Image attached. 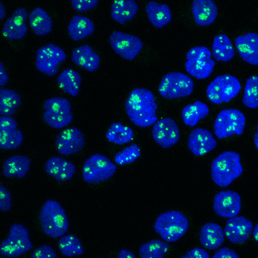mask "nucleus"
<instances>
[{"label": "nucleus", "instance_id": "obj_1", "mask_svg": "<svg viewBox=\"0 0 258 258\" xmlns=\"http://www.w3.org/2000/svg\"><path fill=\"white\" fill-rule=\"evenodd\" d=\"M125 108L130 120L137 126L149 127L158 120L155 97L146 88L133 89L125 101Z\"/></svg>", "mask_w": 258, "mask_h": 258}, {"label": "nucleus", "instance_id": "obj_2", "mask_svg": "<svg viewBox=\"0 0 258 258\" xmlns=\"http://www.w3.org/2000/svg\"><path fill=\"white\" fill-rule=\"evenodd\" d=\"M240 159V155L232 151H224L215 158L211 166V175L214 182L220 187H225L239 177L243 171Z\"/></svg>", "mask_w": 258, "mask_h": 258}, {"label": "nucleus", "instance_id": "obj_3", "mask_svg": "<svg viewBox=\"0 0 258 258\" xmlns=\"http://www.w3.org/2000/svg\"><path fill=\"white\" fill-rule=\"evenodd\" d=\"M39 220L43 231L51 238L60 237L69 230L66 212L55 200H49L44 203L40 210Z\"/></svg>", "mask_w": 258, "mask_h": 258}, {"label": "nucleus", "instance_id": "obj_4", "mask_svg": "<svg viewBox=\"0 0 258 258\" xmlns=\"http://www.w3.org/2000/svg\"><path fill=\"white\" fill-rule=\"evenodd\" d=\"M188 221L178 211H170L160 214L156 219L154 230L165 241L174 242L183 236L188 230Z\"/></svg>", "mask_w": 258, "mask_h": 258}, {"label": "nucleus", "instance_id": "obj_5", "mask_svg": "<svg viewBox=\"0 0 258 258\" xmlns=\"http://www.w3.org/2000/svg\"><path fill=\"white\" fill-rule=\"evenodd\" d=\"M245 122V115L239 110L224 109L219 112L214 121V134L219 139L240 135L243 133Z\"/></svg>", "mask_w": 258, "mask_h": 258}, {"label": "nucleus", "instance_id": "obj_6", "mask_svg": "<svg viewBox=\"0 0 258 258\" xmlns=\"http://www.w3.org/2000/svg\"><path fill=\"white\" fill-rule=\"evenodd\" d=\"M212 52L207 47L196 46L190 49L186 54V71L194 78L203 80L212 73L215 62L211 58Z\"/></svg>", "mask_w": 258, "mask_h": 258}, {"label": "nucleus", "instance_id": "obj_7", "mask_svg": "<svg viewBox=\"0 0 258 258\" xmlns=\"http://www.w3.org/2000/svg\"><path fill=\"white\" fill-rule=\"evenodd\" d=\"M241 86L239 80L230 75L216 77L208 86L206 95L213 103L229 102L239 93Z\"/></svg>", "mask_w": 258, "mask_h": 258}, {"label": "nucleus", "instance_id": "obj_8", "mask_svg": "<svg viewBox=\"0 0 258 258\" xmlns=\"http://www.w3.org/2000/svg\"><path fill=\"white\" fill-rule=\"evenodd\" d=\"M33 244L28 229L22 224L15 223L10 228L8 236L0 246V253L5 256L15 257L30 251Z\"/></svg>", "mask_w": 258, "mask_h": 258}, {"label": "nucleus", "instance_id": "obj_9", "mask_svg": "<svg viewBox=\"0 0 258 258\" xmlns=\"http://www.w3.org/2000/svg\"><path fill=\"white\" fill-rule=\"evenodd\" d=\"M194 81L181 72L165 75L159 85L158 92L164 98L171 99L189 96L194 90Z\"/></svg>", "mask_w": 258, "mask_h": 258}, {"label": "nucleus", "instance_id": "obj_10", "mask_svg": "<svg viewBox=\"0 0 258 258\" xmlns=\"http://www.w3.org/2000/svg\"><path fill=\"white\" fill-rule=\"evenodd\" d=\"M116 169L115 164L109 158L100 154H95L88 158L84 164L83 178L89 183H98L110 178Z\"/></svg>", "mask_w": 258, "mask_h": 258}, {"label": "nucleus", "instance_id": "obj_11", "mask_svg": "<svg viewBox=\"0 0 258 258\" xmlns=\"http://www.w3.org/2000/svg\"><path fill=\"white\" fill-rule=\"evenodd\" d=\"M43 108V120L54 128L64 127L73 121L71 104L66 98L53 97L47 99L44 102Z\"/></svg>", "mask_w": 258, "mask_h": 258}, {"label": "nucleus", "instance_id": "obj_12", "mask_svg": "<svg viewBox=\"0 0 258 258\" xmlns=\"http://www.w3.org/2000/svg\"><path fill=\"white\" fill-rule=\"evenodd\" d=\"M66 58V53L60 47L49 43L37 50L35 66L41 73L51 77L57 73L59 64Z\"/></svg>", "mask_w": 258, "mask_h": 258}, {"label": "nucleus", "instance_id": "obj_13", "mask_svg": "<svg viewBox=\"0 0 258 258\" xmlns=\"http://www.w3.org/2000/svg\"><path fill=\"white\" fill-rule=\"evenodd\" d=\"M109 43L116 54L127 60L134 59L143 46V43L139 37L120 31L111 34Z\"/></svg>", "mask_w": 258, "mask_h": 258}, {"label": "nucleus", "instance_id": "obj_14", "mask_svg": "<svg viewBox=\"0 0 258 258\" xmlns=\"http://www.w3.org/2000/svg\"><path fill=\"white\" fill-rule=\"evenodd\" d=\"M155 142L163 148H169L179 140L180 132L175 121L171 118H164L157 121L152 130Z\"/></svg>", "mask_w": 258, "mask_h": 258}, {"label": "nucleus", "instance_id": "obj_15", "mask_svg": "<svg viewBox=\"0 0 258 258\" xmlns=\"http://www.w3.org/2000/svg\"><path fill=\"white\" fill-rule=\"evenodd\" d=\"M85 144V138L81 131L76 127H70L59 133L55 140V146L59 153L69 156L80 152Z\"/></svg>", "mask_w": 258, "mask_h": 258}, {"label": "nucleus", "instance_id": "obj_16", "mask_svg": "<svg viewBox=\"0 0 258 258\" xmlns=\"http://www.w3.org/2000/svg\"><path fill=\"white\" fill-rule=\"evenodd\" d=\"M240 196L236 191L221 190L216 194L213 203L215 213L223 218H231L237 216L241 209Z\"/></svg>", "mask_w": 258, "mask_h": 258}, {"label": "nucleus", "instance_id": "obj_17", "mask_svg": "<svg viewBox=\"0 0 258 258\" xmlns=\"http://www.w3.org/2000/svg\"><path fill=\"white\" fill-rule=\"evenodd\" d=\"M23 141V135L18 130L16 120L10 116L0 117V148L3 150L15 149Z\"/></svg>", "mask_w": 258, "mask_h": 258}, {"label": "nucleus", "instance_id": "obj_18", "mask_svg": "<svg viewBox=\"0 0 258 258\" xmlns=\"http://www.w3.org/2000/svg\"><path fill=\"white\" fill-rule=\"evenodd\" d=\"M252 230L253 225L250 221L244 216H235L227 220L224 233L228 240L237 244L247 240Z\"/></svg>", "mask_w": 258, "mask_h": 258}, {"label": "nucleus", "instance_id": "obj_19", "mask_svg": "<svg viewBox=\"0 0 258 258\" xmlns=\"http://www.w3.org/2000/svg\"><path fill=\"white\" fill-rule=\"evenodd\" d=\"M217 142L211 131L197 127L190 133L187 141L189 150L197 156H202L214 150Z\"/></svg>", "mask_w": 258, "mask_h": 258}, {"label": "nucleus", "instance_id": "obj_20", "mask_svg": "<svg viewBox=\"0 0 258 258\" xmlns=\"http://www.w3.org/2000/svg\"><path fill=\"white\" fill-rule=\"evenodd\" d=\"M29 16L25 8L16 9L4 24L2 30L3 36L12 40L24 38L28 32L26 21Z\"/></svg>", "mask_w": 258, "mask_h": 258}, {"label": "nucleus", "instance_id": "obj_21", "mask_svg": "<svg viewBox=\"0 0 258 258\" xmlns=\"http://www.w3.org/2000/svg\"><path fill=\"white\" fill-rule=\"evenodd\" d=\"M236 48L242 59L252 65H258V34L248 33L236 37Z\"/></svg>", "mask_w": 258, "mask_h": 258}, {"label": "nucleus", "instance_id": "obj_22", "mask_svg": "<svg viewBox=\"0 0 258 258\" xmlns=\"http://www.w3.org/2000/svg\"><path fill=\"white\" fill-rule=\"evenodd\" d=\"M46 172L58 181H67L75 174L76 168L71 162L59 157L48 159L45 164Z\"/></svg>", "mask_w": 258, "mask_h": 258}, {"label": "nucleus", "instance_id": "obj_23", "mask_svg": "<svg viewBox=\"0 0 258 258\" xmlns=\"http://www.w3.org/2000/svg\"><path fill=\"white\" fill-rule=\"evenodd\" d=\"M191 11L196 23L201 26L212 24L218 15L217 6L211 0L194 1L191 4Z\"/></svg>", "mask_w": 258, "mask_h": 258}, {"label": "nucleus", "instance_id": "obj_24", "mask_svg": "<svg viewBox=\"0 0 258 258\" xmlns=\"http://www.w3.org/2000/svg\"><path fill=\"white\" fill-rule=\"evenodd\" d=\"M72 59L75 64L90 72L97 70L100 63L99 56L87 44L75 48Z\"/></svg>", "mask_w": 258, "mask_h": 258}, {"label": "nucleus", "instance_id": "obj_25", "mask_svg": "<svg viewBox=\"0 0 258 258\" xmlns=\"http://www.w3.org/2000/svg\"><path fill=\"white\" fill-rule=\"evenodd\" d=\"M201 244L209 250L220 247L224 241V233L221 226L216 223L208 222L202 227L200 233Z\"/></svg>", "mask_w": 258, "mask_h": 258}, {"label": "nucleus", "instance_id": "obj_26", "mask_svg": "<svg viewBox=\"0 0 258 258\" xmlns=\"http://www.w3.org/2000/svg\"><path fill=\"white\" fill-rule=\"evenodd\" d=\"M30 158L23 155H15L8 158L3 167V175L6 177L22 178L28 172L30 167Z\"/></svg>", "mask_w": 258, "mask_h": 258}, {"label": "nucleus", "instance_id": "obj_27", "mask_svg": "<svg viewBox=\"0 0 258 258\" xmlns=\"http://www.w3.org/2000/svg\"><path fill=\"white\" fill-rule=\"evenodd\" d=\"M138 10V6L135 1H114L111 7V16L116 22L124 24L133 19Z\"/></svg>", "mask_w": 258, "mask_h": 258}, {"label": "nucleus", "instance_id": "obj_28", "mask_svg": "<svg viewBox=\"0 0 258 258\" xmlns=\"http://www.w3.org/2000/svg\"><path fill=\"white\" fill-rule=\"evenodd\" d=\"M145 9L149 21L158 28L165 26L171 20V10L166 5L151 1L147 3Z\"/></svg>", "mask_w": 258, "mask_h": 258}, {"label": "nucleus", "instance_id": "obj_29", "mask_svg": "<svg viewBox=\"0 0 258 258\" xmlns=\"http://www.w3.org/2000/svg\"><path fill=\"white\" fill-rule=\"evenodd\" d=\"M94 29V24L90 19L85 16L75 15L69 24L68 32L72 39L79 41L92 34Z\"/></svg>", "mask_w": 258, "mask_h": 258}, {"label": "nucleus", "instance_id": "obj_30", "mask_svg": "<svg viewBox=\"0 0 258 258\" xmlns=\"http://www.w3.org/2000/svg\"><path fill=\"white\" fill-rule=\"evenodd\" d=\"M30 27L34 33L38 36H44L51 32L53 23L49 15L42 8L37 7L29 16Z\"/></svg>", "mask_w": 258, "mask_h": 258}, {"label": "nucleus", "instance_id": "obj_31", "mask_svg": "<svg viewBox=\"0 0 258 258\" xmlns=\"http://www.w3.org/2000/svg\"><path fill=\"white\" fill-rule=\"evenodd\" d=\"M209 113L208 105L201 101H196L183 107L181 116L183 123L187 126L194 127L199 121L205 118Z\"/></svg>", "mask_w": 258, "mask_h": 258}, {"label": "nucleus", "instance_id": "obj_32", "mask_svg": "<svg viewBox=\"0 0 258 258\" xmlns=\"http://www.w3.org/2000/svg\"><path fill=\"white\" fill-rule=\"evenodd\" d=\"M212 54L218 61L227 62L233 58L235 50L231 40L227 35L219 34L214 37Z\"/></svg>", "mask_w": 258, "mask_h": 258}, {"label": "nucleus", "instance_id": "obj_33", "mask_svg": "<svg viewBox=\"0 0 258 258\" xmlns=\"http://www.w3.org/2000/svg\"><path fill=\"white\" fill-rule=\"evenodd\" d=\"M57 84L64 92L73 97L78 95L82 82L81 75L71 68L64 70L57 78Z\"/></svg>", "mask_w": 258, "mask_h": 258}, {"label": "nucleus", "instance_id": "obj_34", "mask_svg": "<svg viewBox=\"0 0 258 258\" xmlns=\"http://www.w3.org/2000/svg\"><path fill=\"white\" fill-rule=\"evenodd\" d=\"M134 136L132 128L121 122L112 123L106 134V138L109 142L119 145L130 143L133 140Z\"/></svg>", "mask_w": 258, "mask_h": 258}, {"label": "nucleus", "instance_id": "obj_35", "mask_svg": "<svg viewBox=\"0 0 258 258\" xmlns=\"http://www.w3.org/2000/svg\"><path fill=\"white\" fill-rule=\"evenodd\" d=\"M19 94L10 89H0V114L1 115H13L21 103Z\"/></svg>", "mask_w": 258, "mask_h": 258}, {"label": "nucleus", "instance_id": "obj_36", "mask_svg": "<svg viewBox=\"0 0 258 258\" xmlns=\"http://www.w3.org/2000/svg\"><path fill=\"white\" fill-rule=\"evenodd\" d=\"M58 246L60 252L67 256H80L84 252L80 240L72 234L61 236Z\"/></svg>", "mask_w": 258, "mask_h": 258}, {"label": "nucleus", "instance_id": "obj_37", "mask_svg": "<svg viewBox=\"0 0 258 258\" xmlns=\"http://www.w3.org/2000/svg\"><path fill=\"white\" fill-rule=\"evenodd\" d=\"M170 247L169 244L158 239H153L141 245L139 254L142 258H162Z\"/></svg>", "mask_w": 258, "mask_h": 258}, {"label": "nucleus", "instance_id": "obj_38", "mask_svg": "<svg viewBox=\"0 0 258 258\" xmlns=\"http://www.w3.org/2000/svg\"><path fill=\"white\" fill-rule=\"evenodd\" d=\"M242 103L245 106L249 108L255 109L258 107V76H252L247 79Z\"/></svg>", "mask_w": 258, "mask_h": 258}, {"label": "nucleus", "instance_id": "obj_39", "mask_svg": "<svg viewBox=\"0 0 258 258\" xmlns=\"http://www.w3.org/2000/svg\"><path fill=\"white\" fill-rule=\"evenodd\" d=\"M141 155L140 147L133 143L117 153L115 155L114 160L117 164L123 165L134 162Z\"/></svg>", "mask_w": 258, "mask_h": 258}, {"label": "nucleus", "instance_id": "obj_40", "mask_svg": "<svg viewBox=\"0 0 258 258\" xmlns=\"http://www.w3.org/2000/svg\"><path fill=\"white\" fill-rule=\"evenodd\" d=\"M12 194L2 184L0 186V209L3 212H7L11 210L12 205Z\"/></svg>", "mask_w": 258, "mask_h": 258}, {"label": "nucleus", "instance_id": "obj_41", "mask_svg": "<svg viewBox=\"0 0 258 258\" xmlns=\"http://www.w3.org/2000/svg\"><path fill=\"white\" fill-rule=\"evenodd\" d=\"M72 7L79 12H84L95 8L99 3L98 0H73Z\"/></svg>", "mask_w": 258, "mask_h": 258}, {"label": "nucleus", "instance_id": "obj_42", "mask_svg": "<svg viewBox=\"0 0 258 258\" xmlns=\"http://www.w3.org/2000/svg\"><path fill=\"white\" fill-rule=\"evenodd\" d=\"M33 258H55L56 254L54 249L48 245H43L37 248L32 253Z\"/></svg>", "mask_w": 258, "mask_h": 258}, {"label": "nucleus", "instance_id": "obj_43", "mask_svg": "<svg viewBox=\"0 0 258 258\" xmlns=\"http://www.w3.org/2000/svg\"><path fill=\"white\" fill-rule=\"evenodd\" d=\"M210 255L204 249L195 248L188 251L181 258H209Z\"/></svg>", "mask_w": 258, "mask_h": 258}, {"label": "nucleus", "instance_id": "obj_44", "mask_svg": "<svg viewBox=\"0 0 258 258\" xmlns=\"http://www.w3.org/2000/svg\"><path fill=\"white\" fill-rule=\"evenodd\" d=\"M213 258H238L239 255L233 250L227 247L219 249L212 256Z\"/></svg>", "mask_w": 258, "mask_h": 258}, {"label": "nucleus", "instance_id": "obj_45", "mask_svg": "<svg viewBox=\"0 0 258 258\" xmlns=\"http://www.w3.org/2000/svg\"><path fill=\"white\" fill-rule=\"evenodd\" d=\"M9 76L5 71L4 67L2 63H0V85L1 87L6 85L9 81Z\"/></svg>", "mask_w": 258, "mask_h": 258}, {"label": "nucleus", "instance_id": "obj_46", "mask_svg": "<svg viewBox=\"0 0 258 258\" xmlns=\"http://www.w3.org/2000/svg\"><path fill=\"white\" fill-rule=\"evenodd\" d=\"M118 257L119 258H134L135 255L131 251L123 249L120 250L118 253Z\"/></svg>", "mask_w": 258, "mask_h": 258}, {"label": "nucleus", "instance_id": "obj_47", "mask_svg": "<svg viewBox=\"0 0 258 258\" xmlns=\"http://www.w3.org/2000/svg\"><path fill=\"white\" fill-rule=\"evenodd\" d=\"M252 235L254 239L258 243V223L255 226L254 229L253 230Z\"/></svg>", "mask_w": 258, "mask_h": 258}, {"label": "nucleus", "instance_id": "obj_48", "mask_svg": "<svg viewBox=\"0 0 258 258\" xmlns=\"http://www.w3.org/2000/svg\"><path fill=\"white\" fill-rule=\"evenodd\" d=\"M6 10L2 3L0 2V19L2 20L6 16Z\"/></svg>", "mask_w": 258, "mask_h": 258}, {"label": "nucleus", "instance_id": "obj_49", "mask_svg": "<svg viewBox=\"0 0 258 258\" xmlns=\"http://www.w3.org/2000/svg\"><path fill=\"white\" fill-rule=\"evenodd\" d=\"M253 141L255 147L258 149V123L256 125V131L254 136Z\"/></svg>", "mask_w": 258, "mask_h": 258}]
</instances>
